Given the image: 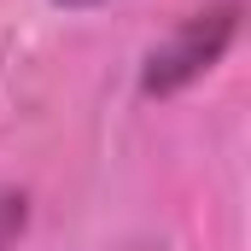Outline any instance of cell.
Returning <instances> with one entry per match:
<instances>
[{
    "label": "cell",
    "instance_id": "obj_1",
    "mask_svg": "<svg viewBox=\"0 0 251 251\" xmlns=\"http://www.w3.org/2000/svg\"><path fill=\"white\" fill-rule=\"evenodd\" d=\"M234 35H240V0H222V6L193 12L176 35H164V41L146 53L140 88H146L152 100L181 94V88H187V82H199L210 64H222V53L234 47Z\"/></svg>",
    "mask_w": 251,
    "mask_h": 251
},
{
    "label": "cell",
    "instance_id": "obj_2",
    "mask_svg": "<svg viewBox=\"0 0 251 251\" xmlns=\"http://www.w3.org/2000/svg\"><path fill=\"white\" fill-rule=\"evenodd\" d=\"M24 222H29V199H24L18 187H0V251H12V246H18Z\"/></svg>",
    "mask_w": 251,
    "mask_h": 251
},
{
    "label": "cell",
    "instance_id": "obj_3",
    "mask_svg": "<svg viewBox=\"0 0 251 251\" xmlns=\"http://www.w3.org/2000/svg\"><path fill=\"white\" fill-rule=\"evenodd\" d=\"M59 6H94V0H59Z\"/></svg>",
    "mask_w": 251,
    "mask_h": 251
}]
</instances>
